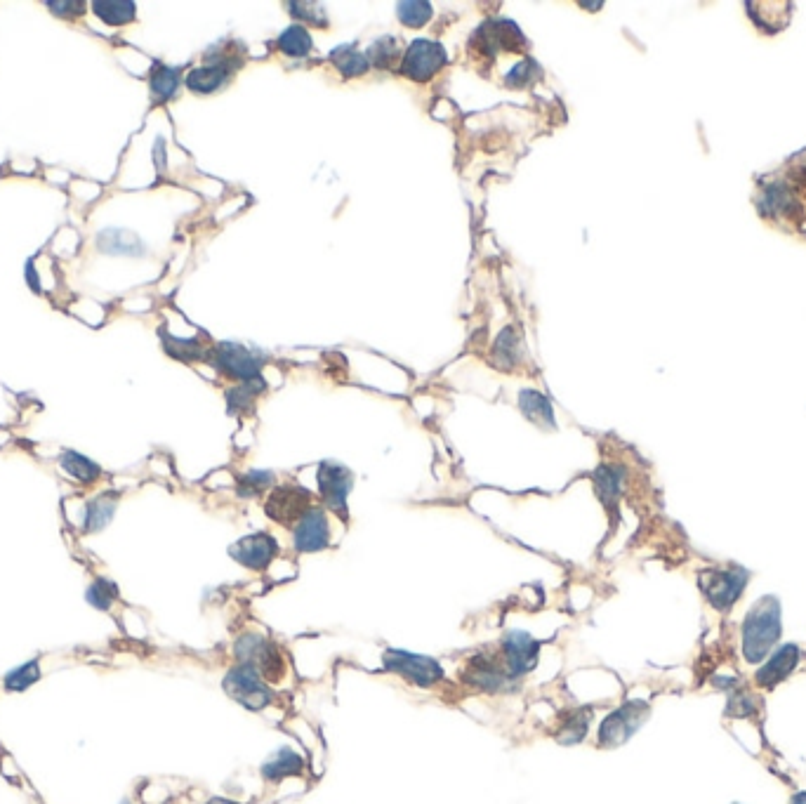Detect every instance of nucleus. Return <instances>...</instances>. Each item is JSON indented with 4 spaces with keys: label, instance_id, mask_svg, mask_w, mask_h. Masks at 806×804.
I'll list each match as a JSON object with an SVG mask.
<instances>
[{
    "label": "nucleus",
    "instance_id": "f257e3e1",
    "mask_svg": "<svg viewBox=\"0 0 806 804\" xmlns=\"http://www.w3.org/2000/svg\"><path fill=\"white\" fill-rule=\"evenodd\" d=\"M781 639V606L776 597H762L743 623V654L748 663H762Z\"/></svg>",
    "mask_w": 806,
    "mask_h": 804
},
{
    "label": "nucleus",
    "instance_id": "f03ea898",
    "mask_svg": "<svg viewBox=\"0 0 806 804\" xmlns=\"http://www.w3.org/2000/svg\"><path fill=\"white\" fill-rule=\"evenodd\" d=\"M234 654L239 658V663L253 665L264 677V682H279L288 670L281 649L260 632H246V635L236 639Z\"/></svg>",
    "mask_w": 806,
    "mask_h": 804
},
{
    "label": "nucleus",
    "instance_id": "7ed1b4c3",
    "mask_svg": "<svg viewBox=\"0 0 806 804\" xmlns=\"http://www.w3.org/2000/svg\"><path fill=\"white\" fill-rule=\"evenodd\" d=\"M460 677L467 687L484 691V694H505V691H512L519 684L510 672L505 670L498 651L491 649L469 658V661L462 665Z\"/></svg>",
    "mask_w": 806,
    "mask_h": 804
},
{
    "label": "nucleus",
    "instance_id": "20e7f679",
    "mask_svg": "<svg viewBox=\"0 0 806 804\" xmlns=\"http://www.w3.org/2000/svg\"><path fill=\"white\" fill-rule=\"evenodd\" d=\"M698 581L705 599L724 614V611H729L743 597L745 585L750 581V573L745 569H736V566H729V569H705L700 573Z\"/></svg>",
    "mask_w": 806,
    "mask_h": 804
},
{
    "label": "nucleus",
    "instance_id": "39448f33",
    "mask_svg": "<svg viewBox=\"0 0 806 804\" xmlns=\"http://www.w3.org/2000/svg\"><path fill=\"white\" fill-rule=\"evenodd\" d=\"M224 691L234 698L236 703H241L243 708L248 710H264L267 705H272L274 694L272 689L267 687L264 677L257 672L253 665L239 663L234 665L224 677Z\"/></svg>",
    "mask_w": 806,
    "mask_h": 804
},
{
    "label": "nucleus",
    "instance_id": "423d86ee",
    "mask_svg": "<svg viewBox=\"0 0 806 804\" xmlns=\"http://www.w3.org/2000/svg\"><path fill=\"white\" fill-rule=\"evenodd\" d=\"M382 663H385V670L396 672V675L415 684V687L432 689L439 682H444V668L429 656L408 654V651L401 649H387L385 656H382Z\"/></svg>",
    "mask_w": 806,
    "mask_h": 804
},
{
    "label": "nucleus",
    "instance_id": "0eeeda50",
    "mask_svg": "<svg viewBox=\"0 0 806 804\" xmlns=\"http://www.w3.org/2000/svg\"><path fill=\"white\" fill-rule=\"evenodd\" d=\"M649 713L651 708L644 701H627L623 708L613 710L599 727V746L616 748L620 743H625L634 731L642 727Z\"/></svg>",
    "mask_w": 806,
    "mask_h": 804
},
{
    "label": "nucleus",
    "instance_id": "6e6552de",
    "mask_svg": "<svg viewBox=\"0 0 806 804\" xmlns=\"http://www.w3.org/2000/svg\"><path fill=\"white\" fill-rule=\"evenodd\" d=\"M312 503H314V498L307 489L286 484V486H276V489L269 493L264 510H267L269 519H274L276 524L288 526L290 529V526H295L309 510H312L314 507Z\"/></svg>",
    "mask_w": 806,
    "mask_h": 804
},
{
    "label": "nucleus",
    "instance_id": "1a4fd4ad",
    "mask_svg": "<svg viewBox=\"0 0 806 804\" xmlns=\"http://www.w3.org/2000/svg\"><path fill=\"white\" fill-rule=\"evenodd\" d=\"M498 654H500L502 665H505V670L519 682L521 677L528 675V672L538 665L540 647H538V642L528 635V632L512 630V632H507L505 639L500 642Z\"/></svg>",
    "mask_w": 806,
    "mask_h": 804
},
{
    "label": "nucleus",
    "instance_id": "9d476101",
    "mask_svg": "<svg viewBox=\"0 0 806 804\" xmlns=\"http://www.w3.org/2000/svg\"><path fill=\"white\" fill-rule=\"evenodd\" d=\"M446 64V50L434 41H415L401 59V74L415 83H425Z\"/></svg>",
    "mask_w": 806,
    "mask_h": 804
},
{
    "label": "nucleus",
    "instance_id": "9b49d317",
    "mask_svg": "<svg viewBox=\"0 0 806 804\" xmlns=\"http://www.w3.org/2000/svg\"><path fill=\"white\" fill-rule=\"evenodd\" d=\"M213 366L220 368L222 373H227L229 378L250 382L260 378V368L262 359L257 354L250 352V349H243L241 345H231V342H224L213 352Z\"/></svg>",
    "mask_w": 806,
    "mask_h": 804
},
{
    "label": "nucleus",
    "instance_id": "f8f14e48",
    "mask_svg": "<svg viewBox=\"0 0 806 804\" xmlns=\"http://www.w3.org/2000/svg\"><path fill=\"white\" fill-rule=\"evenodd\" d=\"M354 477L347 467H342L338 463H323L319 470V486H321V496L326 500V505L335 514H340L342 519L347 517V496L352 491Z\"/></svg>",
    "mask_w": 806,
    "mask_h": 804
},
{
    "label": "nucleus",
    "instance_id": "ddd939ff",
    "mask_svg": "<svg viewBox=\"0 0 806 804\" xmlns=\"http://www.w3.org/2000/svg\"><path fill=\"white\" fill-rule=\"evenodd\" d=\"M293 545L297 552H321L330 545V524L326 512L312 507L305 517L293 526Z\"/></svg>",
    "mask_w": 806,
    "mask_h": 804
},
{
    "label": "nucleus",
    "instance_id": "4468645a",
    "mask_svg": "<svg viewBox=\"0 0 806 804\" xmlns=\"http://www.w3.org/2000/svg\"><path fill=\"white\" fill-rule=\"evenodd\" d=\"M276 552H279V545L269 533H253V536L241 538L239 543L231 545L229 555L250 571H264L274 562Z\"/></svg>",
    "mask_w": 806,
    "mask_h": 804
},
{
    "label": "nucleus",
    "instance_id": "2eb2a0df",
    "mask_svg": "<svg viewBox=\"0 0 806 804\" xmlns=\"http://www.w3.org/2000/svg\"><path fill=\"white\" fill-rule=\"evenodd\" d=\"M797 663H799V649L795 644H783V647L776 649L769 661L755 672V684L759 689L766 691L776 689L778 684L797 668Z\"/></svg>",
    "mask_w": 806,
    "mask_h": 804
},
{
    "label": "nucleus",
    "instance_id": "dca6fc26",
    "mask_svg": "<svg viewBox=\"0 0 806 804\" xmlns=\"http://www.w3.org/2000/svg\"><path fill=\"white\" fill-rule=\"evenodd\" d=\"M302 769H305V757L297 755L295 750L290 748H281L279 753H274L262 764V776L264 781L279 783L283 779H288V776H300Z\"/></svg>",
    "mask_w": 806,
    "mask_h": 804
},
{
    "label": "nucleus",
    "instance_id": "f3484780",
    "mask_svg": "<svg viewBox=\"0 0 806 804\" xmlns=\"http://www.w3.org/2000/svg\"><path fill=\"white\" fill-rule=\"evenodd\" d=\"M234 67L229 64H208V67L194 69L187 76V88L198 92V95H208V92L220 90L224 83H229Z\"/></svg>",
    "mask_w": 806,
    "mask_h": 804
},
{
    "label": "nucleus",
    "instance_id": "a211bd4d",
    "mask_svg": "<svg viewBox=\"0 0 806 804\" xmlns=\"http://www.w3.org/2000/svg\"><path fill=\"white\" fill-rule=\"evenodd\" d=\"M587 729H590V710H568L561 715L557 729H554V738L561 746H576L587 736Z\"/></svg>",
    "mask_w": 806,
    "mask_h": 804
},
{
    "label": "nucleus",
    "instance_id": "6ab92c4d",
    "mask_svg": "<svg viewBox=\"0 0 806 804\" xmlns=\"http://www.w3.org/2000/svg\"><path fill=\"white\" fill-rule=\"evenodd\" d=\"M519 406L531 423L545 427V430H552L554 427V411L550 401H547L540 392L524 390L519 394Z\"/></svg>",
    "mask_w": 806,
    "mask_h": 804
},
{
    "label": "nucleus",
    "instance_id": "aec40b11",
    "mask_svg": "<svg viewBox=\"0 0 806 804\" xmlns=\"http://www.w3.org/2000/svg\"><path fill=\"white\" fill-rule=\"evenodd\" d=\"M620 486H623V472L613 465H601L597 472H594V489H597V496L601 503H604L609 510H613L620 498Z\"/></svg>",
    "mask_w": 806,
    "mask_h": 804
},
{
    "label": "nucleus",
    "instance_id": "412c9836",
    "mask_svg": "<svg viewBox=\"0 0 806 804\" xmlns=\"http://www.w3.org/2000/svg\"><path fill=\"white\" fill-rule=\"evenodd\" d=\"M151 95H154L156 102H165L175 95L177 85H180V69L173 67H161L156 64L154 71H151Z\"/></svg>",
    "mask_w": 806,
    "mask_h": 804
},
{
    "label": "nucleus",
    "instance_id": "4be33fe9",
    "mask_svg": "<svg viewBox=\"0 0 806 804\" xmlns=\"http://www.w3.org/2000/svg\"><path fill=\"white\" fill-rule=\"evenodd\" d=\"M330 62H333L335 69H340L347 78L366 74L368 67H371V62H368V57L363 55V52L347 48V45H342V48L335 50L333 55H330Z\"/></svg>",
    "mask_w": 806,
    "mask_h": 804
},
{
    "label": "nucleus",
    "instance_id": "5701e85b",
    "mask_svg": "<svg viewBox=\"0 0 806 804\" xmlns=\"http://www.w3.org/2000/svg\"><path fill=\"white\" fill-rule=\"evenodd\" d=\"M279 48L290 57H305L312 52V36H309L305 26H290L281 34Z\"/></svg>",
    "mask_w": 806,
    "mask_h": 804
},
{
    "label": "nucleus",
    "instance_id": "b1692460",
    "mask_svg": "<svg viewBox=\"0 0 806 804\" xmlns=\"http://www.w3.org/2000/svg\"><path fill=\"white\" fill-rule=\"evenodd\" d=\"M92 10L104 24L111 26L128 24L135 19V5L132 3H92Z\"/></svg>",
    "mask_w": 806,
    "mask_h": 804
},
{
    "label": "nucleus",
    "instance_id": "393cba45",
    "mask_svg": "<svg viewBox=\"0 0 806 804\" xmlns=\"http://www.w3.org/2000/svg\"><path fill=\"white\" fill-rule=\"evenodd\" d=\"M366 57H368V62L375 64V67L389 69L394 64V59L401 57V50H399V45H396L394 38H380V41L375 43L371 50H368Z\"/></svg>",
    "mask_w": 806,
    "mask_h": 804
},
{
    "label": "nucleus",
    "instance_id": "a878e982",
    "mask_svg": "<svg viewBox=\"0 0 806 804\" xmlns=\"http://www.w3.org/2000/svg\"><path fill=\"white\" fill-rule=\"evenodd\" d=\"M62 465L64 470L78 481H95L99 477V467L95 463H90L88 458L78 456V453H66L62 458Z\"/></svg>",
    "mask_w": 806,
    "mask_h": 804
},
{
    "label": "nucleus",
    "instance_id": "bb28decb",
    "mask_svg": "<svg viewBox=\"0 0 806 804\" xmlns=\"http://www.w3.org/2000/svg\"><path fill=\"white\" fill-rule=\"evenodd\" d=\"M399 19L406 26L420 29V26H425L429 19H432V5L418 3V0H411V3H401L399 5Z\"/></svg>",
    "mask_w": 806,
    "mask_h": 804
},
{
    "label": "nucleus",
    "instance_id": "cd10ccee",
    "mask_svg": "<svg viewBox=\"0 0 806 804\" xmlns=\"http://www.w3.org/2000/svg\"><path fill=\"white\" fill-rule=\"evenodd\" d=\"M269 486H274V474L272 472H248L246 477H241V481H239V496L241 498H255L257 493L267 491Z\"/></svg>",
    "mask_w": 806,
    "mask_h": 804
},
{
    "label": "nucleus",
    "instance_id": "c85d7f7f",
    "mask_svg": "<svg viewBox=\"0 0 806 804\" xmlns=\"http://www.w3.org/2000/svg\"><path fill=\"white\" fill-rule=\"evenodd\" d=\"M114 507H116V500L111 496H104V498L95 500V503H92V507H90V514H88V529L90 531L102 529V526L111 519V514H114Z\"/></svg>",
    "mask_w": 806,
    "mask_h": 804
},
{
    "label": "nucleus",
    "instance_id": "c756f323",
    "mask_svg": "<svg viewBox=\"0 0 806 804\" xmlns=\"http://www.w3.org/2000/svg\"><path fill=\"white\" fill-rule=\"evenodd\" d=\"M165 347H168V352L173 354L177 359H184V361H194V359H206V352H203L201 345H198L196 340H173L168 338L165 340Z\"/></svg>",
    "mask_w": 806,
    "mask_h": 804
},
{
    "label": "nucleus",
    "instance_id": "7c9ffc66",
    "mask_svg": "<svg viewBox=\"0 0 806 804\" xmlns=\"http://www.w3.org/2000/svg\"><path fill=\"white\" fill-rule=\"evenodd\" d=\"M535 76H538V64L531 62V59H526V62L517 64V67L507 74L505 83H507V88H524V85L531 83Z\"/></svg>",
    "mask_w": 806,
    "mask_h": 804
},
{
    "label": "nucleus",
    "instance_id": "2f4dec72",
    "mask_svg": "<svg viewBox=\"0 0 806 804\" xmlns=\"http://www.w3.org/2000/svg\"><path fill=\"white\" fill-rule=\"evenodd\" d=\"M288 10H293L295 17L305 19L312 26H328V17L326 12L319 10V5L314 3H290Z\"/></svg>",
    "mask_w": 806,
    "mask_h": 804
},
{
    "label": "nucleus",
    "instance_id": "473e14b6",
    "mask_svg": "<svg viewBox=\"0 0 806 804\" xmlns=\"http://www.w3.org/2000/svg\"><path fill=\"white\" fill-rule=\"evenodd\" d=\"M36 680H38V663H26L19 670L10 672L5 684H8V689H26Z\"/></svg>",
    "mask_w": 806,
    "mask_h": 804
},
{
    "label": "nucleus",
    "instance_id": "72a5a7b5",
    "mask_svg": "<svg viewBox=\"0 0 806 804\" xmlns=\"http://www.w3.org/2000/svg\"><path fill=\"white\" fill-rule=\"evenodd\" d=\"M114 597H116V590L109 581H97L88 592V599L97 606V609H107V606L114 602Z\"/></svg>",
    "mask_w": 806,
    "mask_h": 804
},
{
    "label": "nucleus",
    "instance_id": "f704fd0d",
    "mask_svg": "<svg viewBox=\"0 0 806 804\" xmlns=\"http://www.w3.org/2000/svg\"><path fill=\"white\" fill-rule=\"evenodd\" d=\"M48 8L59 17H81L85 5L83 3H48Z\"/></svg>",
    "mask_w": 806,
    "mask_h": 804
},
{
    "label": "nucleus",
    "instance_id": "c9c22d12",
    "mask_svg": "<svg viewBox=\"0 0 806 804\" xmlns=\"http://www.w3.org/2000/svg\"><path fill=\"white\" fill-rule=\"evenodd\" d=\"M792 804H806V793H797L792 797Z\"/></svg>",
    "mask_w": 806,
    "mask_h": 804
},
{
    "label": "nucleus",
    "instance_id": "e433bc0d",
    "mask_svg": "<svg viewBox=\"0 0 806 804\" xmlns=\"http://www.w3.org/2000/svg\"><path fill=\"white\" fill-rule=\"evenodd\" d=\"M208 804H236V802H231V800H224V797H213V800H210Z\"/></svg>",
    "mask_w": 806,
    "mask_h": 804
}]
</instances>
